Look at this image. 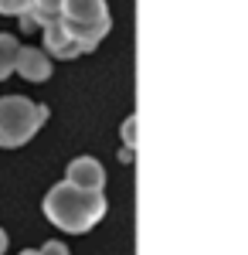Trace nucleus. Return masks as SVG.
<instances>
[{
	"mask_svg": "<svg viewBox=\"0 0 248 255\" xmlns=\"http://www.w3.org/2000/svg\"><path fill=\"white\" fill-rule=\"evenodd\" d=\"M102 215H106L102 191H85V187L61 180L44 194V218L68 235H82V232L96 228Z\"/></svg>",
	"mask_w": 248,
	"mask_h": 255,
	"instance_id": "obj_1",
	"label": "nucleus"
},
{
	"mask_svg": "<svg viewBox=\"0 0 248 255\" xmlns=\"http://www.w3.org/2000/svg\"><path fill=\"white\" fill-rule=\"evenodd\" d=\"M48 123V106L31 102L24 96H3L0 99V146L17 150Z\"/></svg>",
	"mask_w": 248,
	"mask_h": 255,
	"instance_id": "obj_2",
	"label": "nucleus"
},
{
	"mask_svg": "<svg viewBox=\"0 0 248 255\" xmlns=\"http://www.w3.org/2000/svg\"><path fill=\"white\" fill-rule=\"evenodd\" d=\"M61 24H65L89 51H96L99 41L109 34L113 17H109L106 0H61Z\"/></svg>",
	"mask_w": 248,
	"mask_h": 255,
	"instance_id": "obj_3",
	"label": "nucleus"
},
{
	"mask_svg": "<svg viewBox=\"0 0 248 255\" xmlns=\"http://www.w3.org/2000/svg\"><path fill=\"white\" fill-rule=\"evenodd\" d=\"M41 31H44V51H48V55H55V58H61V61L78 58V55H89V48L61 24V17L51 20V24H44Z\"/></svg>",
	"mask_w": 248,
	"mask_h": 255,
	"instance_id": "obj_4",
	"label": "nucleus"
},
{
	"mask_svg": "<svg viewBox=\"0 0 248 255\" xmlns=\"http://www.w3.org/2000/svg\"><path fill=\"white\" fill-rule=\"evenodd\" d=\"M68 184H75V187H85V191H102V184H106V170H102V163L96 157H75L68 163V174H65Z\"/></svg>",
	"mask_w": 248,
	"mask_h": 255,
	"instance_id": "obj_5",
	"label": "nucleus"
},
{
	"mask_svg": "<svg viewBox=\"0 0 248 255\" xmlns=\"http://www.w3.org/2000/svg\"><path fill=\"white\" fill-rule=\"evenodd\" d=\"M17 75L24 82H48L51 79V55L41 51V48H20Z\"/></svg>",
	"mask_w": 248,
	"mask_h": 255,
	"instance_id": "obj_6",
	"label": "nucleus"
},
{
	"mask_svg": "<svg viewBox=\"0 0 248 255\" xmlns=\"http://www.w3.org/2000/svg\"><path fill=\"white\" fill-rule=\"evenodd\" d=\"M17 55H20L17 38L14 34H0V82L17 72Z\"/></svg>",
	"mask_w": 248,
	"mask_h": 255,
	"instance_id": "obj_7",
	"label": "nucleus"
},
{
	"mask_svg": "<svg viewBox=\"0 0 248 255\" xmlns=\"http://www.w3.org/2000/svg\"><path fill=\"white\" fill-rule=\"evenodd\" d=\"M31 10L38 14L41 27H44V24H51V20L61 17V0H34V7H31Z\"/></svg>",
	"mask_w": 248,
	"mask_h": 255,
	"instance_id": "obj_8",
	"label": "nucleus"
},
{
	"mask_svg": "<svg viewBox=\"0 0 248 255\" xmlns=\"http://www.w3.org/2000/svg\"><path fill=\"white\" fill-rule=\"evenodd\" d=\"M31 7H34V0H0V14L3 17H20Z\"/></svg>",
	"mask_w": 248,
	"mask_h": 255,
	"instance_id": "obj_9",
	"label": "nucleus"
},
{
	"mask_svg": "<svg viewBox=\"0 0 248 255\" xmlns=\"http://www.w3.org/2000/svg\"><path fill=\"white\" fill-rule=\"evenodd\" d=\"M17 20H20V31H27V34L41 27V20H38V14H34V10H24V14H20Z\"/></svg>",
	"mask_w": 248,
	"mask_h": 255,
	"instance_id": "obj_10",
	"label": "nucleus"
},
{
	"mask_svg": "<svg viewBox=\"0 0 248 255\" xmlns=\"http://www.w3.org/2000/svg\"><path fill=\"white\" fill-rule=\"evenodd\" d=\"M41 255H68V245H65V242H58V238H51V242H44V245H41Z\"/></svg>",
	"mask_w": 248,
	"mask_h": 255,
	"instance_id": "obj_11",
	"label": "nucleus"
},
{
	"mask_svg": "<svg viewBox=\"0 0 248 255\" xmlns=\"http://www.w3.org/2000/svg\"><path fill=\"white\" fill-rule=\"evenodd\" d=\"M7 252V232H3V228H0V255Z\"/></svg>",
	"mask_w": 248,
	"mask_h": 255,
	"instance_id": "obj_12",
	"label": "nucleus"
},
{
	"mask_svg": "<svg viewBox=\"0 0 248 255\" xmlns=\"http://www.w3.org/2000/svg\"><path fill=\"white\" fill-rule=\"evenodd\" d=\"M20 255H41V249H38V252H31V249H27V252H20Z\"/></svg>",
	"mask_w": 248,
	"mask_h": 255,
	"instance_id": "obj_13",
	"label": "nucleus"
}]
</instances>
